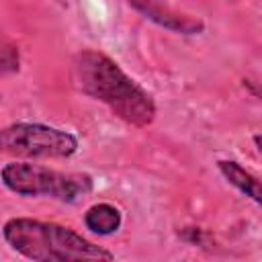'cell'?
Here are the masks:
<instances>
[{
  "instance_id": "obj_7",
  "label": "cell",
  "mask_w": 262,
  "mask_h": 262,
  "mask_svg": "<svg viewBox=\"0 0 262 262\" xmlns=\"http://www.w3.org/2000/svg\"><path fill=\"white\" fill-rule=\"evenodd\" d=\"M123 223L121 211L111 203H96L84 213V225L98 235L115 233Z\"/></svg>"
},
{
  "instance_id": "obj_4",
  "label": "cell",
  "mask_w": 262,
  "mask_h": 262,
  "mask_svg": "<svg viewBox=\"0 0 262 262\" xmlns=\"http://www.w3.org/2000/svg\"><path fill=\"white\" fill-rule=\"evenodd\" d=\"M2 149L16 158H70L78 151V139L57 127L12 123L2 129Z\"/></svg>"
},
{
  "instance_id": "obj_6",
  "label": "cell",
  "mask_w": 262,
  "mask_h": 262,
  "mask_svg": "<svg viewBox=\"0 0 262 262\" xmlns=\"http://www.w3.org/2000/svg\"><path fill=\"white\" fill-rule=\"evenodd\" d=\"M217 168H219V172L223 174V178L233 188H237L242 194H246L248 199H252L256 205L262 207V182L256 176H252L246 168H242L233 160H219L217 162Z\"/></svg>"
},
{
  "instance_id": "obj_3",
  "label": "cell",
  "mask_w": 262,
  "mask_h": 262,
  "mask_svg": "<svg viewBox=\"0 0 262 262\" xmlns=\"http://www.w3.org/2000/svg\"><path fill=\"white\" fill-rule=\"evenodd\" d=\"M2 184L27 199L47 196L61 203H76L92 192L94 180L82 172H59L31 162H10L2 166Z\"/></svg>"
},
{
  "instance_id": "obj_2",
  "label": "cell",
  "mask_w": 262,
  "mask_h": 262,
  "mask_svg": "<svg viewBox=\"0 0 262 262\" xmlns=\"http://www.w3.org/2000/svg\"><path fill=\"white\" fill-rule=\"evenodd\" d=\"M4 242L35 262L113 260V252L88 242L78 231L31 217H12L2 227Z\"/></svg>"
},
{
  "instance_id": "obj_5",
  "label": "cell",
  "mask_w": 262,
  "mask_h": 262,
  "mask_svg": "<svg viewBox=\"0 0 262 262\" xmlns=\"http://www.w3.org/2000/svg\"><path fill=\"white\" fill-rule=\"evenodd\" d=\"M127 4L131 8H135L139 14H143L147 20L172 31V33H180V35H199L205 31L203 20L194 18V16H186L180 14L176 10H172L170 6L160 4L158 0H127Z\"/></svg>"
},
{
  "instance_id": "obj_8",
  "label": "cell",
  "mask_w": 262,
  "mask_h": 262,
  "mask_svg": "<svg viewBox=\"0 0 262 262\" xmlns=\"http://www.w3.org/2000/svg\"><path fill=\"white\" fill-rule=\"evenodd\" d=\"M0 63H2V74L18 72V63H20L18 47L6 41V43L2 45V57H0Z\"/></svg>"
},
{
  "instance_id": "obj_1",
  "label": "cell",
  "mask_w": 262,
  "mask_h": 262,
  "mask_svg": "<svg viewBox=\"0 0 262 262\" xmlns=\"http://www.w3.org/2000/svg\"><path fill=\"white\" fill-rule=\"evenodd\" d=\"M72 70L76 86L86 96L106 104L127 125L147 127L154 123L156 102L108 55L96 49H82L74 55Z\"/></svg>"
},
{
  "instance_id": "obj_9",
  "label": "cell",
  "mask_w": 262,
  "mask_h": 262,
  "mask_svg": "<svg viewBox=\"0 0 262 262\" xmlns=\"http://www.w3.org/2000/svg\"><path fill=\"white\" fill-rule=\"evenodd\" d=\"M254 143H256V147H258V151L262 154V135H254Z\"/></svg>"
}]
</instances>
